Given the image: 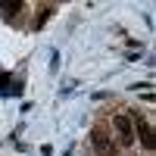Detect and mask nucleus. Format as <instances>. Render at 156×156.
Masks as SVG:
<instances>
[{"label":"nucleus","instance_id":"20e7f679","mask_svg":"<svg viewBox=\"0 0 156 156\" xmlns=\"http://www.w3.org/2000/svg\"><path fill=\"white\" fill-rule=\"evenodd\" d=\"M19 6H22V3H9V6L3 3V9H6V16H16V9H19Z\"/></svg>","mask_w":156,"mask_h":156},{"label":"nucleus","instance_id":"f03ea898","mask_svg":"<svg viewBox=\"0 0 156 156\" xmlns=\"http://www.w3.org/2000/svg\"><path fill=\"white\" fill-rule=\"evenodd\" d=\"M112 128L119 131V140H122L125 147H131V144H134V125H131V115L115 112V115H112Z\"/></svg>","mask_w":156,"mask_h":156},{"label":"nucleus","instance_id":"f257e3e1","mask_svg":"<svg viewBox=\"0 0 156 156\" xmlns=\"http://www.w3.org/2000/svg\"><path fill=\"white\" fill-rule=\"evenodd\" d=\"M90 144H94V150L100 153V156H115L119 150H115V144L109 140V134H106V128L103 125H97L94 131H90Z\"/></svg>","mask_w":156,"mask_h":156},{"label":"nucleus","instance_id":"7ed1b4c3","mask_svg":"<svg viewBox=\"0 0 156 156\" xmlns=\"http://www.w3.org/2000/svg\"><path fill=\"white\" fill-rule=\"evenodd\" d=\"M134 131H137V137H140V144H144L147 150H153L156 147V134H153V128H150V122L144 119V115H134Z\"/></svg>","mask_w":156,"mask_h":156}]
</instances>
